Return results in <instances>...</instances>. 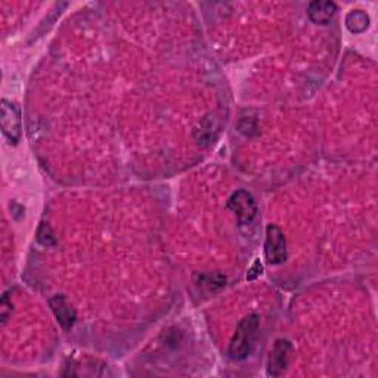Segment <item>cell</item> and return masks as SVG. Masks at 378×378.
Masks as SVG:
<instances>
[{"label": "cell", "instance_id": "6da1fadb", "mask_svg": "<svg viewBox=\"0 0 378 378\" xmlns=\"http://www.w3.org/2000/svg\"><path fill=\"white\" fill-rule=\"evenodd\" d=\"M260 318L256 313L247 315L236 325L235 334L229 346V358L232 361H244L253 353L258 338Z\"/></svg>", "mask_w": 378, "mask_h": 378}, {"label": "cell", "instance_id": "7a4b0ae2", "mask_svg": "<svg viewBox=\"0 0 378 378\" xmlns=\"http://www.w3.org/2000/svg\"><path fill=\"white\" fill-rule=\"evenodd\" d=\"M265 254L269 265H282L287 260V240L277 224L266 228Z\"/></svg>", "mask_w": 378, "mask_h": 378}, {"label": "cell", "instance_id": "3957f363", "mask_svg": "<svg viewBox=\"0 0 378 378\" xmlns=\"http://www.w3.org/2000/svg\"><path fill=\"white\" fill-rule=\"evenodd\" d=\"M2 130L3 135L8 138L10 144L17 145L21 139V111L15 102L8 99L2 101Z\"/></svg>", "mask_w": 378, "mask_h": 378}, {"label": "cell", "instance_id": "277c9868", "mask_svg": "<svg viewBox=\"0 0 378 378\" xmlns=\"http://www.w3.org/2000/svg\"><path fill=\"white\" fill-rule=\"evenodd\" d=\"M228 208L235 213L241 224L252 223L257 215L256 201L253 195L245 191V189H240V191H236L231 195L228 201Z\"/></svg>", "mask_w": 378, "mask_h": 378}, {"label": "cell", "instance_id": "5b68a950", "mask_svg": "<svg viewBox=\"0 0 378 378\" xmlns=\"http://www.w3.org/2000/svg\"><path fill=\"white\" fill-rule=\"evenodd\" d=\"M291 353H293V345L288 340H284V338L277 340L268 361V375L269 377L282 375L290 363Z\"/></svg>", "mask_w": 378, "mask_h": 378}, {"label": "cell", "instance_id": "8992f818", "mask_svg": "<svg viewBox=\"0 0 378 378\" xmlns=\"http://www.w3.org/2000/svg\"><path fill=\"white\" fill-rule=\"evenodd\" d=\"M49 306L59 325H61L65 331H69L71 328H73L77 319V313L74 307L71 306V303L65 299V295H61V294L54 295V297L49 300Z\"/></svg>", "mask_w": 378, "mask_h": 378}, {"label": "cell", "instance_id": "52a82bcc", "mask_svg": "<svg viewBox=\"0 0 378 378\" xmlns=\"http://www.w3.org/2000/svg\"><path fill=\"white\" fill-rule=\"evenodd\" d=\"M337 12V5L334 2H327V0H315L309 6H307V15L311 21L315 24H321L325 26Z\"/></svg>", "mask_w": 378, "mask_h": 378}, {"label": "cell", "instance_id": "ba28073f", "mask_svg": "<svg viewBox=\"0 0 378 378\" xmlns=\"http://www.w3.org/2000/svg\"><path fill=\"white\" fill-rule=\"evenodd\" d=\"M346 27L353 34H361L370 27V17L361 9H354L346 17Z\"/></svg>", "mask_w": 378, "mask_h": 378}, {"label": "cell", "instance_id": "9c48e42d", "mask_svg": "<svg viewBox=\"0 0 378 378\" xmlns=\"http://www.w3.org/2000/svg\"><path fill=\"white\" fill-rule=\"evenodd\" d=\"M198 284L208 291H216L224 287V284H227V277H223L222 274H206L199 277Z\"/></svg>", "mask_w": 378, "mask_h": 378}, {"label": "cell", "instance_id": "30bf717a", "mask_svg": "<svg viewBox=\"0 0 378 378\" xmlns=\"http://www.w3.org/2000/svg\"><path fill=\"white\" fill-rule=\"evenodd\" d=\"M38 241L44 245V247H55L56 245V238L51 229V227L47 223H42L38 231Z\"/></svg>", "mask_w": 378, "mask_h": 378}, {"label": "cell", "instance_id": "8fae6325", "mask_svg": "<svg viewBox=\"0 0 378 378\" xmlns=\"http://www.w3.org/2000/svg\"><path fill=\"white\" fill-rule=\"evenodd\" d=\"M10 312H12V303L9 302L8 294H5L2 297V302H0V316H2V324L3 325L6 324Z\"/></svg>", "mask_w": 378, "mask_h": 378}, {"label": "cell", "instance_id": "7c38bea8", "mask_svg": "<svg viewBox=\"0 0 378 378\" xmlns=\"http://www.w3.org/2000/svg\"><path fill=\"white\" fill-rule=\"evenodd\" d=\"M262 270H263L262 263H260V260H256L254 265H253L252 269H250V272H248V274H247V279H248V281L256 279L260 274H262Z\"/></svg>", "mask_w": 378, "mask_h": 378}]
</instances>
